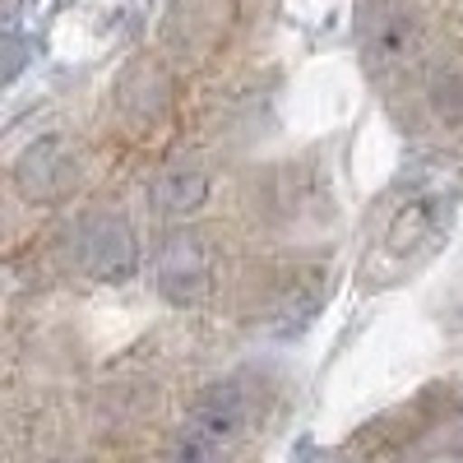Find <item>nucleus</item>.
I'll use <instances>...</instances> for the list:
<instances>
[{
	"mask_svg": "<svg viewBox=\"0 0 463 463\" xmlns=\"http://www.w3.org/2000/svg\"><path fill=\"white\" fill-rule=\"evenodd\" d=\"M246 421H250V394L241 390V384L237 380L209 384V390L195 399V408H190V417H185L176 454L181 458H213V454L232 449L246 436Z\"/></svg>",
	"mask_w": 463,
	"mask_h": 463,
	"instance_id": "nucleus-1",
	"label": "nucleus"
},
{
	"mask_svg": "<svg viewBox=\"0 0 463 463\" xmlns=\"http://www.w3.org/2000/svg\"><path fill=\"white\" fill-rule=\"evenodd\" d=\"M158 292L167 306L176 311H190V306H204L209 292H213V279H218V255L209 246V237L200 232H172L158 250Z\"/></svg>",
	"mask_w": 463,
	"mask_h": 463,
	"instance_id": "nucleus-2",
	"label": "nucleus"
},
{
	"mask_svg": "<svg viewBox=\"0 0 463 463\" xmlns=\"http://www.w3.org/2000/svg\"><path fill=\"white\" fill-rule=\"evenodd\" d=\"M74 260L93 283H111L121 288L135 279L139 269V241H135V227L121 213H93L84 218L80 237H74Z\"/></svg>",
	"mask_w": 463,
	"mask_h": 463,
	"instance_id": "nucleus-3",
	"label": "nucleus"
},
{
	"mask_svg": "<svg viewBox=\"0 0 463 463\" xmlns=\"http://www.w3.org/2000/svg\"><path fill=\"white\" fill-rule=\"evenodd\" d=\"M74 181H80V153H74V144L61 139V135L33 139L14 163V185L33 204H52V200L70 195Z\"/></svg>",
	"mask_w": 463,
	"mask_h": 463,
	"instance_id": "nucleus-4",
	"label": "nucleus"
},
{
	"mask_svg": "<svg viewBox=\"0 0 463 463\" xmlns=\"http://www.w3.org/2000/svg\"><path fill=\"white\" fill-rule=\"evenodd\" d=\"M421 47V24L412 10L403 5H375L366 10L362 19V52L375 70H390V65H403L408 56H417Z\"/></svg>",
	"mask_w": 463,
	"mask_h": 463,
	"instance_id": "nucleus-5",
	"label": "nucleus"
},
{
	"mask_svg": "<svg viewBox=\"0 0 463 463\" xmlns=\"http://www.w3.org/2000/svg\"><path fill=\"white\" fill-rule=\"evenodd\" d=\"M148 204L163 218H190L209 204V176L200 167H167L148 190Z\"/></svg>",
	"mask_w": 463,
	"mask_h": 463,
	"instance_id": "nucleus-6",
	"label": "nucleus"
},
{
	"mask_svg": "<svg viewBox=\"0 0 463 463\" xmlns=\"http://www.w3.org/2000/svg\"><path fill=\"white\" fill-rule=\"evenodd\" d=\"M436 227H440V195H412V200L399 209L394 227H390V250H394V255H408L412 246L427 241Z\"/></svg>",
	"mask_w": 463,
	"mask_h": 463,
	"instance_id": "nucleus-7",
	"label": "nucleus"
},
{
	"mask_svg": "<svg viewBox=\"0 0 463 463\" xmlns=\"http://www.w3.org/2000/svg\"><path fill=\"white\" fill-rule=\"evenodd\" d=\"M431 102H436V111L445 116L449 126H463V65L445 70L440 80L431 84Z\"/></svg>",
	"mask_w": 463,
	"mask_h": 463,
	"instance_id": "nucleus-8",
	"label": "nucleus"
}]
</instances>
